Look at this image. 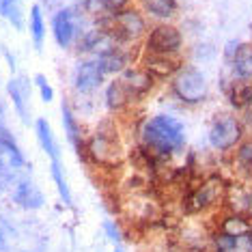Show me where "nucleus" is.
<instances>
[{
	"label": "nucleus",
	"mask_w": 252,
	"mask_h": 252,
	"mask_svg": "<svg viewBox=\"0 0 252 252\" xmlns=\"http://www.w3.org/2000/svg\"><path fill=\"white\" fill-rule=\"evenodd\" d=\"M218 190H220V181H207L200 190L190 198V211H198L209 207L211 203H216Z\"/></svg>",
	"instance_id": "nucleus-17"
},
{
	"label": "nucleus",
	"mask_w": 252,
	"mask_h": 252,
	"mask_svg": "<svg viewBox=\"0 0 252 252\" xmlns=\"http://www.w3.org/2000/svg\"><path fill=\"white\" fill-rule=\"evenodd\" d=\"M104 31L110 35L112 41L129 43V41H136L145 32V20H142L138 11H131V9L112 11Z\"/></svg>",
	"instance_id": "nucleus-4"
},
{
	"label": "nucleus",
	"mask_w": 252,
	"mask_h": 252,
	"mask_svg": "<svg viewBox=\"0 0 252 252\" xmlns=\"http://www.w3.org/2000/svg\"><path fill=\"white\" fill-rule=\"evenodd\" d=\"M4 125H7V112H4V106L0 104V131H2V129H7V127H4Z\"/></svg>",
	"instance_id": "nucleus-24"
},
{
	"label": "nucleus",
	"mask_w": 252,
	"mask_h": 252,
	"mask_svg": "<svg viewBox=\"0 0 252 252\" xmlns=\"http://www.w3.org/2000/svg\"><path fill=\"white\" fill-rule=\"evenodd\" d=\"M142 9L158 20H170L177 13V0H140Z\"/></svg>",
	"instance_id": "nucleus-18"
},
{
	"label": "nucleus",
	"mask_w": 252,
	"mask_h": 252,
	"mask_svg": "<svg viewBox=\"0 0 252 252\" xmlns=\"http://www.w3.org/2000/svg\"><path fill=\"white\" fill-rule=\"evenodd\" d=\"M52 35L59 48H71L78 39V11L71 7H63L52 15Z\"/></svg>",
	"instance_id": "nucleus-6"
},
{
	"label": "nucleus",
	"mask_w": 252,
	"mask_h": 252,
	"mask_svg": "<svg viewBox=\"0 0 252 252\" xmlns=\"http://www.w3.org/2000/svg\"><path fill=\"white\" fill-rule=\"evenodd\" d=\"M222 233L231 235V237H248L252 233V226L242 216H231V218H226V222L222 224Z\"/></svg>",
	"instance_id": "nucleus-21"
},
{
	"label": "nucleus",
	"mask_w": 252,
	"mask_h": 252,
	"mask_svg": "<svg viewBox=\"0 0 252 252\" xmlns=\"http://www.w3.org/2000/svg\"><path fill=\"white\" fill-rule=\"evenodd\" d=\"M50 175H52V181L59 190V196L63 198V203L67 207H73V196H71V188L67 183V175H65V168H63V162L56 159V162H50Z\"/></svg>",
	"instance_id": "nucleus-14"
},
{
	"label": "nucleus",
	"mask_w": 252,
	"mask_h": 252,
	"mask_svg": "<svg viewBox=\"0 0 252 252\" xmlns=\"http://www.w3.org/2000/svg\"><path fill=\"white\" fill-rule=\"evenodd\" d=\"M142 142L158 156H173L186 145V127L170 114H156L142 127Z\"/></svg>",
	"instance_id": "nucleus-1"
},
{
	"label": "nucleus",
	"mask_w": 252,
	"mask_h": 252,
	"mask_svg": "<svg viewBox=\"0 0 252 252\" xmlns=\"http://www.w3.org/2000/svg\"><path fill=\"white\" fill-rule=\"evenodd\" d=\"M173 91L183 104H198L209 93V84L205 73L192 65L179 67L173 78Z\"/></svg>",
	"instance_id": "nucleus-3"
},
{
	"label": "nucleus",
	"mask_w": 252,
	"mask_h": 252,
	"mask_svg": "<svg viewBox=\"0 0 252 252\" xmlns=\"http://www.w3.org/2000/svg\"><path fill=\"white\" fill-rule=\"evenodd\" d=\"M183 45V37L179 28L173 24H159L149 32L147 39V54L158 56H177Z\"/></svg>",
	"instance_id": "nucleus-5"
},
{
	"label": "nucleus",
	"mask_w": 252,
	"mask_h": 252,
	"mask_svg": "<svg viewBox=\"0 0 252 252\" xmlns=\"http://www.w3.org/2000/svg\"><path fill=\"white\" fill-rule=\"evenodd\" d=\"M61 112H63V129H65L67 140L71 142L73 149H80V127H78L76 119H73V112L69 110L67 104L61 106Z\"/></svg>",
	"instance_id": "nucleus-20"
},
{
	"label": "nucleus",
	"mask_w": 252,
	"mask_h": 252,
	"mask_svg": "<svg viewBox=\"0 0 252 252\" xmlns=\"http://www.w3.org/2000/svg\"><path fill=\"white\" fill-rule=\"evenodd\" d=\"M151 73L147 69H125L117 80H112L110 87L106 91V106L110 110H119V108L127 106L136 97L147 93L151 89Z\"/></svg>",
	"instance_id": "nucleus-2"
},
{
	"label": "nucleus",
	"mask_w": 252,
	"mask_h": 252,
	"mask_svg": "<svg viewBox=\"0 0 252 252\" xmlns=\"http://www.w3.org/2000/svg\"><path fill=\"white\" fill-rule=\"evenodd\" d=\"M127 2H129V0H106V7L110 11H121Z\"/></svg>",
	"instance_id": "nucleus-23"
},
{
	"label": "nucleus",
	"mask_w": 252,
	"mask_h": 252,
	"mask_svg": "<svg viewBox=\"0 0 252 252\" xmlns=\"http://www.w3.org/2000/svg\"><path fill=\"white\" fill-rule=\"evenodd\" d=\"M228 65L237 80H252V43H231L228 45Z\"/></svg>",
	"instance_id": "nucleus-11"
},
{
	"label": "nucleus",
	"mask_w": 252,
	"mask_h": 252,
	"mask_svg": "<svg viewBox=\"0 0 252 252\" xmlns=\"http://www.w3.org/2000/svg\"><path fill=\"white\" fill-rule=\"evenodd\" d=\"M35 84L39 89V97L50 104V101L54 99V89H52V84L48 82V78H45L43 73H37V76H35Z\"/></svg>",
	"instance_id": "nucleus-22"
},
{
	"label": "nucleus",
	"mask_w": 252,
	"mask_h": 252,
	"mask_svg": "<svg viewBox=\"0 0 252 252\" xmlns=\"http://www.w3.org/2000/svg\"><path fill=\"white\" fill-rule=\"evenodd\" d=\"M13 200L24 209H39V207H43V203H45L43 192L39 190V186L32 183L31 179H20L15 183Z\"/></svg>",
	"instance_id": "nucleus-12"
},
{
	"label": "nucleus",
	"mask_w": 252,
	"mask_h": 252,
	"mask_svg": "<svg viewBox=\"0 0 252 252\" xmlns=\"http://www.w3.org/2000/svg\"><path fill=\"white\" fill-rule=\"evenodd\" d=\"M28 31H31L35 48L41 50L43 41H45V18H43V11L39 4H32L31 7V13H28Z\"/></svg>",
	"instance_id": "nucleus-15"
},
{
	"label": "nucleus",
	"mask_w": 252,
	"mask_h": 252,
	"mask_svg": "<svg viewBox=\"0 0 252 252\" xmlns=\"http://www.w3.org/2000/svg\"><path fill=\"white\" fill-rule=\"evenodd\" d=\"M218 252H252V235L248 237H231L222 233L218 242Z\"/></svg>",
	"instance_id": "nucleus-19"
},
{
	"label": "nucleus",
	"mask_w": 252,
	"mask_h": 252,
	"mask_svg": "<svg viewBox=\"0 0 252 252\" xmlns=\"http://www.w3.org/2000/svg\"><path fill=\"white\" fill-rule=\"evenodd\" d=\"M0 18L7 20L15 31L24 28V9L22 0H0Z\"/></svg>",
	"instance_id": "nucleus-16"
},
{
	"label": "nucleus",
	"mask_w": 252,
	"mask_h": 252,
	"mask_svg": "<svg viewBox=\"0 0 252 252\" xmlns=\"http://www.w3.org/2000/svg\"><path fill=\"white\" fill-rule=\"evenodd\" d=\"M242 136V127L233 117H216L209 127V142L214 149H231Z\"/></svg>",
	"instance_id": "nucleus-9"
},
{
	"label": "nucleus",
	"mask_w": 252,
	"mask_h": 252,
	"mask_svg": "<svg viewBox=\"0 0 252 252\" xmlns=\"http://www.w3.org/2000/svg\"><path fill=\"white\" fill-rule=\"evenodd\" d=\"M35 134H37V142L39 147L43 149V153L50 158V162H56L61 159V147H59V140H56L54 131H52V125L48 123V119H37L35 121Z\"/></svg>",
	"instance_id": "nucleus-13"
},
{
	"label": "nucleus",
	"mask_w": 252,
	"mask_h": 252,
	"mask_svg": "<svg viewBox=\"0 0 252 252\" xmlns=\"http://www.w3.org/2000/svg\"><path fill=\"white\" fill-rule=\"evenodd\" d=\"M26 168V159L15 145V140L7 134V129L0 131V177H15Z\"/></svg>",
	"instance_id": "nucleus-8"
},
{
	"label": "nucleus",
	"mask_w": 252,
	"mask_h": 252,
	"mask_svg": "<svg viewBox=\"0 0 252 252\" xmlns=\"http://www.w3.org/2000/svg\"><path fill=\"white\" fill-rule=\"evenodd\" d=\"M104 78H106V71L97 56L78 63L76 69H73V76H71L73 87H76V91H80V93H93L97 87H101Z\"/></svg>",
	"instance_id": "nucleus-7"
},
{
	"label": "nucleus",
	"mask_w": 252,
	"mask_h": 252,
	"mask_svg": "<svg viewBox=\"0 0 252 252\" xmlns=\"http://www.w3.org/2000/svg\"><path fill=\"white\" fill-rule=\"evenodd\" d=\"M7 93L11 97L15 112L20 114V119L24 123H31L32 114V101H31V82L24 76H15L7 82Z\"/></svg>",
	"instance_id": "nucleus-10"
}]
</instances>
